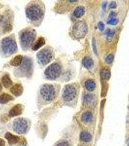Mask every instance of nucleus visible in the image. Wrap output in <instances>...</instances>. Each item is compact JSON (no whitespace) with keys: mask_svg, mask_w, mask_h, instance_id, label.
I'll list each match as a JSON object with an SVG mask.
<instances>
[{"mask_svg":"<svg viewBox=\"0 0 129 146\" xmlns=\"http://www.w3.org/2000/svg\"><path fill=\"white\" fill-rule=\"evenodd\" d=\"M25 12L31 24L34 27H39L45 17V5L41 1H32L26 5Z\"/></svg>","mask_w":129,"mask_h":146,"instance_id":"obj_1","label":"nucleus"},{"mask_svg":"<svg viewBox=\"0 0 129 146\" xmlns=\"http://www.w3.org/2000/svg\"><path fill=\"white\" fill-rule=\"evenodd\" d=\"M18 51V46L14 34L3 38L0 42V56L9 58Z\"/></svg>","mask_w":129,"mask_h":146,"instance_id":"obj_2","label":"nucleus"},{"mask_svg":"<svg viewBox=\"0 0 129 146\" xmlns=\"http://www.w3.org/2000/svg\"><path fill=\"white\" fill-rule=\"evenodd\" d=\"M20 45L22 50L27 51L30 49L37 37V32L30 27L22 29L18 33Z\"/></svg>","mask_w":129,"mask_h":146,"instance_id":"obj_3","label":"nucleus"},{"mask_svg":"<svg viewBox=\"0 0 129 146\" xmlns=\"http://www.w3.org/2000/svg\"><path fill=\"white\" fill-rule=\"evenodd\" d=\"M38 100L43 105L51 103L55 99L56 89L55 85L51 84H44L40 87L38 91Z\"/></svg>","mask_w":129,"mask_h":146,"instance_id":"obj_4","label":"nucleus"},{"mask_svg":"<svg viewBox=\"0 0 129 146\" xmlns=\"http://www.w3.org/2000/svg\"><path fill=\"white\" fill-rule=\"evenodd\" d=\"M33 73V62L32 58L28 56L23 57L22 64L15 69L14 74L16 77H25L30 78Z\"/></svg>","mask_w":129,"mask_h":146,"instance_id":"obj_5","label":"nucleus"},{"mask_svg":"<svg viewBox=\"0 0 129 146\" xmlns=\"http://www.w3.org/2000/svg\"><path fill=\"white\" fill-rule=\"evenodd\" d=\"M13 12L9 9L5 11L0 18V35L10 33L13 29Z\"/></svg>","mask_w":129,"mask_h":146,"instance_id":"obj_6","label":"nucleus"},{"mask_svg":"<svg viewBox=\"0 0 129 146\" xmlns=\"http://www.w3.org/2000/svg\"><path fill=\"white\" fill-rule=\"evenodd\" d=\"M54 58L55 53L53 49L49 46L42 49L37 54L38 63L42 67L45 66L50 63Z\"/></svg>","mask_w":129,"mask_h":146,"instance_id":"obj_7","label":"nucleus"},{"mask_svg":"<svg viewBox=\"0 0 129 146\" xmlns=\"http://www.w3.org/2000/svg\"><path fill=\"white\" fill-rule=\"evenodd\" d=\"M61 73V65L57 62H53L45 69L44 76L47 80H53L58 78Z\"/></svg>","mask_w":129,"mask_h":146,"instance_id":"obj_8","label":"nucleus"},{"mask_svg":"<svg viewBox=\"0 0 129 146\" xmlns=\"http://www.w3.org/2000/svg\"><path fill=\"white\" fill-rule=\"evenodd\" d=\"M88 31V25L84 21H79L75 23L72 33L75 38L80 39L86 36Z\"/></svg>","mask_w":129,"mask_h":146,"instance_id":"obj_9","label":"nucleus"},{"mask_svg":"<svg viewBox=\"0 0 129 146\" xmlns=\"http://www.w3.org/2000/svg\"><path fill=\"white\" fill-rule=\"evenodd\" d=\"M29 127L27 120L24 118L15 119L13 124V129L16 133L19 135H23L26 133Z\"/></svg>","mask_w":129,"mask_h":146,"instance_id":"obj_10","label":"nucleus"},{"mask_svg":"<svg viewBox=\"0 0 129 146\" xmlns=\"http://www.w3.org/2000/svg\"><path fill=\"white\" fill-rule=\"evenodd\" d=\"M76 88L72 84L66 85L64 86L62 93V98L64 101L70 102L76 97Z\"/></svg>","mask_w":129,"mask_h":146,"instance_id":"obj_11","label":"nucleus"},{"mask_svg":"<svg viewBox=\"0 0 129 146\" xmlns=\"http://www.w3.org/2000/svg\"><path fill=\"white\" fill-rule=\"evenodd\" d=\"M23 110V106L22 105L20 104H17L10 110L9 115L10 117H13L20 115H22Z\"/></svg>","mask_w":129,"mask_h":146,"instance_id":"obj_12","label":"nucleus"},{"mask_svg":"<svg viewBox=\"0 0 129 146\" xmlns=\"http://www.w3.org/2000/svg\"><path fill=\"white\" fill-rule=\"evenodd\" d=\"M10 91L13 95L18 97L22 94L23 92V87L21 84L16 83L11 87Z\"/></svg>","mask_w":129,"mask_h":146,"instance_id":"obj_13","label":"nucleus"},{"mask_svg":"<svg viewBox=\"0 0 129 146\" xmlns=\"http://www.w3.org/2000/svg\"><path fill=\"white\" fill-rule=\"evenodd\" d=\"M5 137L6 139L7 140L8 142L10 145L16 144L18 143L20 140V137L13 135L9 132H7L5 133Z\"/></svg>","mask_w":129,"mask_h":146,"instance_id":"obj_14","label":"nucleus"},{"mask_svg":"<svg viewBox=\"0 0 129 146\" xmlns=\"http://www.w3.org/2000/svg\"><path fill=\"white\" fill-rule=\"evenodd\" d=\"M45 40L44 38L40 36L38 38V40L36 42H34L31 47L32 50L34 51L38 50L39 48L45 45Z\"/></svg>","mask_w":129,"mask_h":146,"instance_id":"obj_15","label":"nucleus"},{"mask_svg":"<svg viewBox=\"0 0 129 146\" xmlns=\"http://www.w3.org/2000/svg\"><path fill=\"white\" fill-rule=\"evenodd\" d=\"M2 83L3 86L5 88H9L13 84L11 79L10 78V76L9 74H5L2 77L1 79Z\"/></svg>","mask_w":129,"mask_h":146,"instance_id":"obj_16","label":"nucleus"},{"mask_svg":"<svg viewBox=\"0 0 129 146\" xmlns=\"http://www.w3.org/2000/svg\"><path fill=\"white\" fill-rule=\"evenodd\" d=\"M23 57L22 55H17L14 57L10 62V64L14 67H18L22 64Z\"/></svg>","mask_w":129,"mask_h":146,"instance_id":"obj_17","label":"nucleus"},{"mask_svg":"<svg viewBox=\"0 0 129 146\" xmlns=\"http://www.w3.org/2000/svg\"><path fill=\"white\" fill-rule=\"evenodd\" d=\"M13 100V96L7 93H3L2 95H0V103L2 104H7L9 101Z\"/></svg>","mask_w":129,"mask_h":146,"instance_id":"obj_18","label":"nucleus"},{"mask_svg":"<svg viewBox=\"0 0 129 146\" xmlns=\"http://www.w3.org/2000/svg\"><path fill=\"white\" fill-rule=\"evenodd\" d=\"M94 62L92 58H90L88 56H86L84 57V58L83 59V64L85 68L89 69L91 68L93 65Z\"/></svg>","mask_w":129,"mask_h":146,"instance_id":"obj_19","label":"nucleus"},{"mask_svg":"<svg viewBox=\"0 0 129 146\" xmlns=\"http://www.w3.org/2000/svg\"><path fill=\"white\" fill-rule=\"evenodd\" d=\"M85 87L89 91H93L96 87V83L93 80H88L85 82Z\"/></svg>","mask_w":129,"mask_h":146,"instance_id":"obj_20","label":"nucleus"},{"mask_svg":"<svg viewBox=\"0 0 129 146\" xmlns=\"http://www.w3.org/2000/svg\"><path fill=\"white\" fill-rule=\"evenodd\" d=\"M84 13H85V9L83 7L80 6L78 7L75 9L74 11V15L75 17L76 18H81L82 17L83 15H84Z\"/></svg>","mask_w":129,"mask_h":146,"instance_id":"obj_21","label":"nucleus"},{"mask_svg":"<svg viewBox=\"0 0 129 146\" xmlns=\"http://www.w3.org/2000/svg\"><path fill=\"white\" fill-rule=\"evenodd\" d=\"M111 72L107 69H103L101 72V76L103 80H108L111 78Z\"/></svg>","mask_w":129,"mask_h":146,"instance_id":"obj_22","label":"nucleus"},{"mask_svg":"<svg viewBox=\"0 0 129 146\" xmlns=\"http://www.w3.org/2000/svg\"><path fill=\"white\" fill-rule=\"evenodd\" d=\"M80 138L84 142H89L92 139V136L90 133L86 131H83L80 135Z\"/></svg>","mask_w":129,"mask_h":146,"instance_id":"obj_23","label":"nucleus"},{"mask_svg":"<svg viewBox=\"0 0 129 146\" xmlns=\"http://www.w3.org/2000/svg\"><path fill=\"white\" fill-rule=\"evenodd\" d=\"M92 115L90 111H86L84 113L81 117L82 120L85 122L91 121L92 120Z\"/></svg>","mask_w":129,"mask_h":146,"instance_id":"obj_24","label":"nucleus"},{"mask_svg":"<svg viewBox=\"0 0 129 146\" xmlns=\"http://www.w3.org/2000/svg\"><path fill=\"white\" fill-rule=\"evenodd\" d=\"M107 23L111 25H115L118 23V20L116 18H109Z\"/></svg>","mask_w":129,"mask_h":146,"instance_id":"obj_25","label":"nucleus"},{"mask_svg":"<svg viewBox=\"0 0 129 146\" xmlns=\"http://www.w3.org/2000/svg\"><path fill=\"white\" fill-rule=\"evenodd\" d=\"M18 143L20 146H26L27 141L26 138L23 136H20V141Z\"/></svg>","mask_w":129,"mask_h":146,"instance_id":"obj_26","label":"nucleus"},{"mask_svg":"<svg viewBox=\"0 0 129 146\" xmlns=\"http://www.w3.org/2000/svg\"><path fill=\"white\" fill-rule=\"evenodd\" d=\"M106 34L107 35V38L108 39H111V38H112L113 36H114L115 34L114 31L113 30H111L110 29H107V30L106 32Z\"/></svg>","mask_w":129,"mask_h":146,"instance_id":"obj_27","label":"nucleus"},{"mask_svg":"<svg viewBox=\"0 0 129 146\" xmlns=\"http://www.w3.org/2000/svg\"><path fill=\"white\" fill-rule=\"evenodd\" d=\"M114 59V56L112 54H110L107 56L105 60H106L107 63H108V64H111L113 62Z\"/></svg>","mask_w":129,"mask_h":146,"instance_id":"obj_28","label":"nucleus"},{"mask_svg":"<svg viewBox=\"0 0 129 146\" xmlns=\"http://www.w3.org/2000/svg\"><path fill=\"white\" fill-rule=\"evenodd\" d=\"M93 99L92 95L88 94V95H85L84 97V100L86 102H90Z\"/></svg>","mask_w":129,"mask_h":146,"instance_id":"obj_29","label":"nucleus"},{"mask_svg":"<svg viewBox=\"0 0 129 146\" xmlns=\"http://www.w3.org/2000/svg\"><path fill=\"white\" fill-rule=\"evenodd\" d=\"M56 146H70V145L68 141L63 140L59 142L56 145Z\"/></svg>","mask_w":129,"mask_h":146,"instance_id":"obj_30","label":"nucleus"},{"mask_svg":"<svg viewBox=\"0 0 129 146\" xmlns=\"http://www.w3.org/2000/svg\"><path fill=\"white\" fill-rule=\"evenodd\" d=\"M93 50H94L95 53L96 54V55H97V49L96 41H95V38H93Z\"/></svg>","mask_w":129,"mask_h":146,"instance_id":"obj_31","label":"nucleus"},{"mask_svg":"<svg viewBox=\"0 0 129 146\" xmlns=\"http://www.w3.org/2000/svg\"><path fill=\"white\" fill-rule=\"evenodd\" d=\"M98 26L99 30L101 31H103L104 30V28H105V25H104V24L103 23V22H99L98 23Z\"/></svg>","mask_w":129,"mask_h":146,"instance_id":"obj_32","label":"nucleus"},{"mask_svg":"<svg viewBox=\"0 0 129 146\" xmlns=\"http://www.w3.org/2000/svg\"><path fill=\"white\" fill-rule=\"evenodd\" d=\"M116 4L115 2H112L109 5V7L110 9H115L116 8Z\"/></svg>","mask_w":129,"mask_h":146,"instance_id":"obj_33","label":"nucleus"},{"mask_svg":"<svg viewBox=\"0 0 129 146\" xmlns=\"http://www.w3.org/2000/svg\"><path fill=\"white\" fill-rule=\"evenodd\" d=\"M116 12H111V13H110L109 18H116Z\"/></svg>","mask_w":129,"mask_h":146,"instance_id":"obj_34","label":"nucleus"},{"mask_svg":"<svg viewBox=\"0 0 129 146\" xmlns=\"http://www.w3.org/2000/svg\"><path fill=\"white\" fill-rule=\"evenodd\" d=\"M5 142L3 139L0 138V146H5Z\"/></svg>","mask_w":129,"mask_h":146,"instance_id":"obj_35","label":"nucleus"},{"mask_svg":"<svg viewBox=\"0 0 129 146\" xmlns=\"http://www.w3.org/2000/svg\"><path fill=\"white\" fill-rule=\"evenodd\" d=\"M106 7V3H104L103 4V9H105V8Z\"/></svg>","mask_w":129,"mask_h":146,"instance_id":"obj_36","label":"nucleus"},{"mask_svg":"<svg viewBox=\"0 0 129 146\" xmlns=\"http://www.w3.org/2000/svg\"><path fill=\"white\" fill-rule=\"evenodd\" d=\"M2 89H3V87H2V84H1V83H0V92L2 91Z\"/></svg>","mask_w":129,"mask_h":146,"instance_id":"obj_37","label":"nucleus"}]
</instances>
